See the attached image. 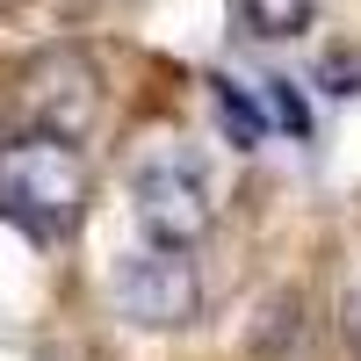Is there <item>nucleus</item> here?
I'll list each match as a JSON object with an SVG mask.
<instances>
[{
	"instance_id": "f257e3e1",
	"label": "nucleus",
	"mask_w": 361,
	"mask_h": 361,
	"mask_svg": "<svg viewBox=\"0 0 361 361\" xmlns=\"http://www.w3.org/2000/svg\"><path fill=\"white\" fill-rule=\"evenodd\" d=\"M0 217L29 231L37 246L73 238L87 217V159L73 137L29 130L15 145H0Z\"/></svg>"
},
{
	"instance_id": "f03ea898",
	"label": "nucleus",
	"mask_w": 361,
	"mask_h": 361,
	"mask_svg": "<svg viewBox=\"0 0 361 361\" xmlns=\"http://www.w3.org/2000/svg\"><path fill=\"white\" fill-rule=\"evenodd\" d=\"M130 202H137V224L152 246H173V253H188L195 238L217 224V202H209V180L188 152H145L137 173H130Z\"/></svg>"
},
{
	"instance_id": "7ed1b4c3",
	"label": "nucleus",
	"mask_w": 361,
	"mask_h": 361,
	"mask_svg": "<svg viewBox=\"0 0 361 361\" xmlns=\"http://www.w3.org/2000/svg\"><path fill=\"white\" fill-rule=\"evenodd\" d=\"M116 311L137 318V325H188L202 311V282H195V260L173 253V246H145V253H123L116 260Z\"/></svg>"
},
{
	"instance_id": "20e7f679",
	"label": "nucleus",
	"mask_w": 361,
	"mask_h": 361,
	"mask_svg": "<svg viewBox=\"0 0 361 361\" xmlns=\"http://www.w3.org/2000/svg\"><path fill=\"white\" fill-rule=\"evenodd\" d=\"M94 109H102V87H94V66L80 51H51L29 66V116H37V130L80 137L94 123Z\"/></svg>"
},
{
	"instance_id": "39448f33",
	"label": "nucleus",
	"mask_w": 361,
	"mask_h": 361,
	"mask_svg": "<svg viewBox=\"0 0 361 361\" xmlns=\"http://www.w3.org/2000/svg\"><path fill=\"white\" fill-rule=\"evenodd\" d=\"M238 15H246L253 37H304L318 0H238Z\"/></svg>"
},
{
	"instance_id": "423d86ee",
	"label": "nucleus",
	"mask_w": 361,
	"mask_h": 361,
	"mask_svg": "<svg viewBox=\"0 0 361 361\" xmlns=\"http://www.w3.org/2000/svg\"><path fill=\"white\" fill-rule=\"evenodd\" d=\"M217 116H224V130H231L238 145H260L267 130H275V123L260 116V102H253L246 80H217Z\"/></svg>"
},
{
	"instance_id": "0eeeda50",
	"label": "nucleus",
	"mask_w": 361,
	"mask_h": 361,
	"mask_svg": "<svg viewBox=\"0 0 361 361\" xmlns=\"http://www.w3.org/2000/svg\"><path fill=\"white\" fill-rule=\"evenodd\" d=\"M347 347H354V361H361V282L347 289Z\"/></svg>"
}]
</instances>
